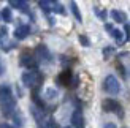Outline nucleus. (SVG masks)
I'll use <instances>...</instances> for the list:
<instances>
[{
	"mask_svg": "<svg viewBox=\"0 0 130 128\" xmlns=\"http://www.w3.org/2000/svg\"><path fill=\"white\" fill-rule=\"evenodd\" d=\"M103 89H105L109 95H118L121 92V84L113 74H108L105 78V82H103Z\"/></svg>",
	"mask_w": 130,
	"mask_h": 128,
	"instance_id": "1",
	"label": "nucleus"
},
{
	"mask_svg": "<svg viewBox=\"0 0 130 128\" xmlns=\"http://www.w3.org/2000/svg\"><path fill=\"white\" fill-rule=\"evenodd\" d=\"M22 82H24V86H27V87L38 86L41 82V74L38 71H35V70H32V71H25L22 74Z\"/></svg>",
	"mask_w": 130,
	"mask_h": 128,
	"instance_id": "2",
	"label": "nucleus"
},
{
	"mask_svg": "<svg viewBox=\"0 0 130 128\" xmlns=\"http://www.w3.org/2000/svg\"><path fill=\"white\" fill-rule=\"evenodd\" d=\"M103 109H105L106 112H114L116 116H119V117L124 116V111H122L121 104L116 100H109V98L105 100V101H103Z\"/></svg>",
	"mask_w": 130,
	"mask_h": 128,
	"instance_id": "3",
	"label": "nucleus"
},
{
	"mask_svg": "<svg viewBox=\"0 0 130 128\" xmlns=\"http://www.w3.org/2000/svg\"><path fill=\"white\" fill-rule=\"evenodd\" d=\"M2 112H3V116L6 117H10V116H14V112H16V100L10 97L8 100H5L2 101Z\"/></svg>",
	"mask_w": 130,
	"mask_h": 128,
	"instance_id": "4",
	"label": "nucleus"
},
{
	"mask_svg": "<svg viewBox=\"0 0 130 128\" xmlns=\"http://www.w3.org/2000/svg\"><path fill=\"white\" fill-rule=\"evenodd\" d=\"M71 125L75 128H84V117L79 109H76L73 114H71Z\"/></svg>",
	"mask_w": 130,
	"mask_h": 128,
	"instance_id": "5",
	"label": "nucleus"
},
{
	"mask_svg": "<svg viewBox=\"0 0 130 128\" xmlns=\"http://www.w3.org/2000/svg\"><path fill=\"white\" fill-rule=\"evenodd\" d=\"M21 65L22 67H27V68H35L37 67V62H35V59L32 57L30 54H22V57H21Z\"/></svg>",
	"mask_w": 130,
	"mask_h": 128,
	"instance_id": "6",
	"label": "nucleus"
},
{
	"mask_svg": "<svg viewBox=\"0 0 130 128\" xmlns=\"http://www.w3.org/2000/svg\"><path fill=\"white\" fill-rule=\"evenodd\" d=\"M29 33H30V27H29V25H19V27L14 30V36L18 38V40H24Z\"/></svg>",
	"mask_w": 130,
	"mask_h": 128,
	"instance_id": "7",
	"label": "nucleus"
},
{
	"mask_svg": "<svg viewBox=\"0 0 130 128\" xmlns=\"http://www.w3.org/2000/svg\"><path fill=\"white\" fill-rule=\"evenodd\" d=\"M111 17L114 19L116 22H122V24L127 21L125 13H124V11H119V10H113V11H111Z\"/></svg>",
	"mask_w": 130,
	"mask_h": 128,
	"instance_id": "8",
	"label": "nucleus"
},
{
	"mask_svg": "<svg viewBox=\"0 0 130 128\" xmlns=\"http://www.w3.org/2000/svg\"><path fill=\"white\" fill-rule=\"evenodd\" d=\"M10 97H13L11 95V89L8 86H0V103L5 100H8Z\"/></svg>",
	"mask_w": 130,
	"mask_h": 128,
	"instance_id": "9",
	"label": "nucleus"
},
{
	"mask_svg": "<svg viewBox=\"0 0 130 128\" xmlns=\"http://www.w3.org/2000/svg\"><path fill=\"white\" fill-rule=\"evenodd\" d=\"M10 6H13V8H19L22 11L27 10V3L22 2V0H10Z\"/></svg>",
	"mask_w": 130,
	"mask_h": 128,
	"instance_id": "10",
	"label": "nucleus"
},
{
	"mask_svg": "<svg viewBox=\"0 0 130 128\" xmlns=\"http://www.w3.org/2000/svg\"><path fill=\"white\" fill-rule=\"evenodd\" d=\"M37 54L40 55V57H41L43 60H49V52H48V49L44 48L43 44H40V46L37 48Z\"/></svg>",
	"mask_w": 130,
	"mask_h": 128,
	"instance_id": "11",
	"label": "nucleus"
},
{
	"mask_svg": "<svg viewBox=\"0 0 130 128\" xmlns=\"http://www.w3.org/2000/svg\"><path fill=\"white\" fill-rule=\"evenodd\" d=\"M70 8H71V13L75 14V17H76V21H83V17H81V13H79V10H78V5L75 3V2H71L70 3Z\"/></svg>",
	"mask_w": 130,
	"mask_h": 128,
	"instance_id": "12",
	"label": "nucleus"
},
{
	"mask_svg": "<svg viewBox=\"0 0 130 128\" xmlns=\"http://www.w3.org/2000/svg\"><path fill=\"white\" fill-rule=\"evenodd\" d=\"M113 36H114V40L118 41V43H124V33H122V30H118V29H114L113 30V33H111Z\"/></svg>",
	"mask_w": 130,
	"mask_h": 128,
	"instance_id": "13",
	"label": "nucleus"
},
{
	"mask_svg": "<svg viewBox=\"0 0 130 128\" xmlns=\"http://www.w3.org/2000/svg\"><path fill=\"white\" fill-rule=\"evenodd\" d=\"M2 19H3L5 22H11L13 16H11V10H10V8H5V10L2 11Z\"/></svg>",
	"mask_w": 130,
	"mask_h": 128,
	"instance_id": "14",
	"label": "nucleus"
},
{
	"mask_svg": "<svg viewBox=\"0 0 130 128\" xmlns=\"http://www.w3.org/2000/svg\"><path fill=\"white\" fill-rule=\"evenodd\" d=\"M40 6L43 8V11L49 13V11H51V6H53V2H46V0H41V2H40Z\"/></svg>",
	"mask_w": 130,
	"mask_h": 128,
	"instance_id": "15",
	"label": "nucleus"
},
{
	"mask_svg": "<svg viewBox=\"0 0 130 128\" xmlns=\"http://www.w3.org/2000/svg\"><path fill=\"white\" fill-rule=\"evenodd\" d=\"M53 10L56 11V13H59V14H65V10H63V6L60 5V3H53Z\"/></svg>",
	"mask_w": 130,
	"mask_h": 128,
	"instance_id": "16",
	"label": "nucleus"
},
{
	"mask_svg": "<svg viewBox=\"0 0 130 128\" xmlns=\"http://www.w3.org/2000/svg\"><path fill=\"white\" fill-rule=\"evenodd\" d=\"M13 119H14V123H16V126H22V117L19 116L18 112H14V116H13Z\"/></svg>",
	"mask_w": 130,
	"mask_h": 128,
	"instance_id": "17",
	"label": "nucleus"
},
{
	"mask_svg": "<svg viewBox=\"0 0 130 128\" xmlns=\"http://www.w3.org/2000/svg\"><path fill=\"white\" fill-rule=\"evenodd\" d=\"M79 43L83 44V46H86V48H87V46H90L89 38H87V36H84V35H81V36H79Z\"/></svg>",
	"mask_w": 130,
	"mask_h": 128,
	"instance_id": "18",
	"label": "nucleus"
},
{
	"mask_svg": "<svg viewBox=\"0 0 130 128\" xmlns=\"http://www.w3.org/2000/svg\"><path fill=\"white\" fill-rule=\"evenodd\" d=\"M46 95H48V98H49V100H53V98L56 97L57 93H56V92L53 90V89H48V90H46Z\"/></svg>",
	"mask_w": 130,
	"mask_h": 128,
	"instance_id": "19",
	"label": "nucleus"
},
{
	"mask_svg": "<svg viewBox=\"0 0 130 128\" xmlns=\"http://www.w3.org/2000/svg\"><path fill=\"white\" fill-rule=\"evenodd\" d=\"M0 128H16V126H13V125L6 123V122H2V123H0Z\"/></svg>",
	"mask_w": 130,
	"mask_h": 128,
	"instance_id": "20",
	"label": "nucleus"
},
{
	"mask_svg": "<svg viewBox=\"0 0 130 128\" xmlns=\"http://www.w3.org/2000/svg\"><path fill=\"white\" fill-rule=\"evenodd\" d=\"M125 35L127 38H130V25H125Z\"/></svg>",
	"mask_w": 130,
	"mask_h": 128,
	"instance_id": "21",
	"label": "nucleus"
},
{
	"mask_svg": "<svg viewBox=\"0 0 130 128\" xmlns=\"http://www.w3.org/2000/svg\"><path fill=\"white\" fill-rule=\"evenodd\" d=\"M113 51H114L113 48H108V49H105V51H103V52H105V55H106V54H111Z\"/></svg>",
	"mask_w": 130,
	"mask_h": 128,
	"instance_id": "22",
	"label": "nucleus"
},
{
	"mask_svg": "<svg viewBox=\"0 0 130 128\" xmlns=\"http://www.w3.org/2000/svg\"><path fill=\"white\" fill-rule=\"evenodd\" d=\"M3 71H5V67H3V63H2V62H0V76H2V74H3Z\"/></svg>",
	"mask_w": 130,
	"mask_h": 128,
	"instance_id": "23",
	"label": "nucleus"
},
{
	"mask_svg": "<svg viewBox=\"0 0 130 128\" xmlns=\"http://www.w3.org/2000/svg\"><path fill=\"white\" fill-rule=\"evenodd\" d=\"M103 128H116V125H114V123H106Z\"/></svg>",
	"mask_w": 130,
	"mask_h": 128,
	"instance_id": "24",
	"label": "nucleus"
},
{
	"mask_svg": "<svg viewBox=\"0 0 130 128\" xmlns=\"http://www.w3.org/2000/svg\"><path fill=\"white\" fill-rule=\"evenodd\" d=\"M40 128H53V126H51V125H49V123H48V122H46V123H44V125H43V126H40Z\"/></svg>",
	"mask_w": 130,
	"mask_h": 128,
	"instance_id": "25",
	"label": "nucleus"
},
{
	"mask_svg": "<svg viewBox=\"0 0 130 128\" xmlns=\"http://www.w3.org/2000/svg\"><path fill=\"white\" fill-rule=\"evenodd\" d=\"M65 128H71V126H65Z\"/></svg>",
	"mask_w": 130,
	"mask_h": 128,
	"instance_id": "26",
	"label": "nucleus"
},
{
	"mask_svg": "<svg viewBox=\"0 0 130 128\" xmlns=\"http://www.w3.org/2000/svg\"><path fill=\"white\" fill-rule=\"evenodd\" d=\"M0 17H2V14H0Z\"/></svg>",
	"mask_w": 130,
	"mask_h": 128,
	"instance_id": "27",
	"label": "nucleus"
}]
</instances>
